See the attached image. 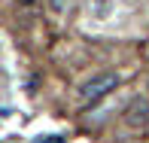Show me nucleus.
Segmentation results:
<instances>
[{"label":"nucleus","instance_id":"obj_1","mask_svg":"<svg viewBox=\"0 0 149 143\" xmlns=\"http://www.w3.org/2000/svg\"><path fill=\"white\" fill-rule=\"evenodd\" d=\"M116 85H119V76H116V73H100V76L88 79V82L79 88V98H82V104H94V100H100L107 91H113Z\"/></svg>","mask_w":149,"mask_h":143},{"label":"nucleus","instance_id":"obj_2","mask_svg":"<svg viewBox=\"0 0 149 143\" xmlns=\"http://www.w3.org/2000/svg\"><path fill=\"white\" fill-rule=\"evenodd\" d=\"M125 125L128 128H146L149 125V104L143 98H134L125 110Z\"/></svg>","mask_w":149,"mask_h":143},{"label":"nucleus","instance_id":"obj_3","mask_svg":"<svg viewBox=\"0 0 149 143\" xmlns=\"http://www.w3.org/2000/svg\"><path fill=\"white\" fill-rule=\"evenodd\" d=\"M37 143H64V137H40Z\"/></svg>","mask_w":149,"mask_h":143},{"label":"nucleus","instance_id":"obj_4","mask_svg":"<svg viewBox=\"0 0 149 143\" xmlns=\"http://www.w3.org/2000/svg\"><path fill=\"white\" fill-rule=\"evenodd\" d=\"M18 3H22V6H33L37 0H18Z\"/></svg>","mask_w":149,"mask_h":143}]
</instances>
